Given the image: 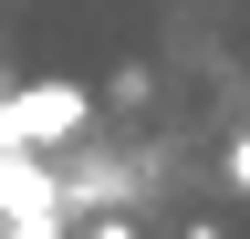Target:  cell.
<instances>
[{"label":"cell","mask_w":250,"mask_h":239,"mask_svg":"<svg viewBox=\"0 0 250 239\" xmlns=\"http://www.w3.org/2000/svg\"><path fill=\"white\" fill-rule=\"evenodd\" d=\"M83 125H94L83 83H21V94H0V146H11V156H52V146H73Z\"/></svg>","instance_id":"cell-1"},{"label":"cell","mask_w":250,"mask_h":239,"mask_svg":"<svg viewBox=\"0 0 250 239\" xmlns=\"http://www.w3.org/2000/svg\"><path fill=\"white\" fill-rule=\"evenodd\" d=\"M0 219H11V229H31V219H62V187L42 177V156H11V146H0Z\"/></svg>","instance_id":"cell-2"},{"label":"cell","mask_w":250,"mask_h":239,"mask_svg":"<svg viewBox=\"0 0 250 239\" xmlns=\"http://www.w3.org/2000/svg\"><path fill=\"white\" fill-rule=\"evenodd\" d=\"M229 187H240V198H250V125H240V135H229Z\"/></svg>","instance_id":"cell-3"},{"label":"cell","mask_w":250,"mask_h":239,"mask_svg":"<svg viewBox=\"0 0 250 239\" xmlns=\"http://www.w3.org/2000/svg\"><path fill=\"white\" fill-rule=\"evenodd\" d=\"M83 239H136V219H125V208H115V219H94Z\"/></svg>","instance_id":"cell-4"},{"label":"cell","mask_w":250,"mask_h":239,"mask_svg":"<svg viewBox=\"0 0 250 239\" xmlns=\"http://www.w3.org/2000/svg\"><path fill=\"white\" fill-rule=\"evenodd\" d=\"M188 239H219V229H208V219H198V229H188Z\"/></svg>","instance_id":"cell-5"}]
</instances>
